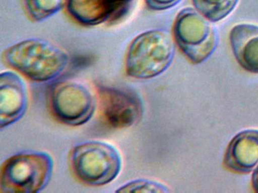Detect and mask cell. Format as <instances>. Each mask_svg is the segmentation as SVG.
I'll return each instance as SVG.
<instances>
[{
    "mask_svg": "<svg viewBox=\"0 0 258 193\" xmlns=\"http://www.w3.org/2000/svg\"><path fill=\"white\" fill-rule=\"evenodd\" d=\"M98 96L101 115L111 128L123 129L141 120L144 107L140 96L134 92L101 86L98 88Z\"/></svg>",
    "mask_w": 258,
    "mask_h": 193,
    "instance_id": "obj_7",
    "label": "cell"
},
{
    "mask_svg": "<svg viewBox=\"0 0 258 193\" xmlns=\"http://www.w3.org/2000/svg\"><path fill=\"white\" fill-rule=\"evenodd\" d=\"M67 6L72 18L82 25H99L115 19L111 0H68Z\"/></svg>",
    "mask_w": 258,
    "mask_h": 193,
    "instance_id": "obj_11",
    "label": "cell"
},
{
    "mask_svg": "<svg viewBox=\"0 0 258 193\" xmlns=\"http://www.w3.org/2000/svg\"><path fill=\"white\" fill-rule=\"evenodd\" d=\"M252 185H253V189L258 192V166L254 170L252 176Z\"/></svg>",
    "mask_w": 258,
    "mask_h": 193,
    "instance_id": "obj_17",
    "label": "cell"
},
{
    "mask_svg": "<svg viewBox=\"0 0 258 193\" xmlns=\"http://www.w3.org/2000/svg\"><path fill=\"white\" fill-rule=\"evenodd\" d=\"M28 92L23 78L15 72L0 75V127L10 126L23 118L28 107Z\"/></svg>",
    "mask_w": 258,
    "mask_h": 193,
    "instance_id": "obj_8",
    "label": "cell"
},
{
    "mask_svg": "<svg viewBox=\"0 0 258 193\" xmlns=\"http://www.w3.org/2000/svg\"><path fill=\"white\" fill-rule=\"evenodd\" d=\"M70 164L78 180L87 185L101 186L117 177L122 168V158L113 145L90 140L72 149Z\"/></svg>",
    "mask_w": 258,
    "mask_h": 193,
    "instance_id": "obj_4",
    "label": "cell"
},
{
    "mask_svg": "<svg viewBox=\"0 0 258 193\" xmlns=\"http://www.w3.org/2000/svg\"><path fill=\"white\" fill-rule=\"evenodd\" d=\"M180 2L181 0H146L147 6L155 11H164L171 9Z\"/></svg>",
    "mask_w": 258,
    "mask_h": 193,
    "instance_id": "obj_15",
    "label": "cell"
},
{
    "mask_svg": "<svg viewBox=\"0 0 258 193\" xmlns=\"http://www.w3.org/2000/svg\"><path fill=\"white\" fill-rule=\"evenodd\" d=\"M117 192H170L167 185L155 180L137 179L130 181L119 187Z\"/></svg>",
    "mask_w": 258,
    "mask_h": 193,
    "instance_id": "obj_14",
    "label": "cell"
},
{
    "mask_svg": "<svg viewBox=\"0 0 258 193\" xmlns=\"http://www.w3.org/2000/svg\"><path fill=\"white\" fill-rule=\"evenodd\" d=\"M54 117L69 126H81L94 115L96 99L91 90L79 81L63 80L54 84L49 93Z\"/></svg>",
    "mask_w": 258,
    "mask_h": 193,
    "instance_id": "obj_6",
    "label": "cell"
},
{
    "mask_svg": "<svg viewBox=\"0 0 258 193\" xmlns=\"http://www.w3.org/2000/svg\"><path fill=\"white\" fill-rule=\"evenodd\" d=\"M54 161L46 152H23L6 160L0 173V191L37 193L46 188L53 173Z\"/></svg>",
    "mask_w": 258,
    "mask_h": 193,
    "instance_id": "obj_3",
    "label": "cell"
},
{
    "mask_svg": "<svg viewBox=\"0 0 258 193\" xmlns=\"http://www.w3.org/2000/svg\"><path fill=\"white\" fill-rule=\"evenodd\" d=\"M133 0H111L115 9V19L121 16Z\"/></svg>",
    "mask_w": 258,
    "mask_h": 193,
    "instance_id": "obj_16",
    "label": "cell"
},
{
    "mask_svg": "<svg viewBox=\"0 0 258 193\" xmlns=\"http://www.w3.org/2000/svg\"><path fill=\"white\" fill-rule=\"evenodd\" d=\"M232 52L238 63L248 72L258 73V26L241 24L229 34Z\"/></svg>",
    "mask_w": 258,
    "mask_h": 193,
    "instance_id": "obj_10",
    "label": "cell"
},
{
    "mask_svg": "<svg viewBox=\"0 0 258 193\" xmlns=\"http://www.w3.org/2000/svg\"><path fill=\"white\" fill-rule=\"evenodd\" d=\"M6 64L32 81H51L64 72L69 56L63 48L46 39H25L3 52Z\"/></svg>",
    "mask_w": 258,
    "mask_h": 193,
    "instance_id": "obj_1",
    "label": "cell"
},
{
    "mask_svg": "<svg viewBox=\"0 0 258 193\" xmlns=\"http://www.w3.org/2000/svg\"><path fill=\"white\" fill-rule=\"evenodd\" d=\"M173 36L181 51L194 63L206 60L218 45V35L211 21L191 8L178 14Z\"/></svg>",
    "mask_w": 258,
    "mask_h": 193,
    "instance_id": "obj_5",
    "label": "cell"
},
{
    "mask_svg": "<svg viewBox=\"0 0 258 193\" xmlns=\"http://www.w3.org/2000/svg\"><path fill=\"white\" fill-rule=\"evenodd\" d=\"M175 43L162 30L144 32L133 40L125 59V70L131 78L149 79L163 73L173 62Z\"/></svg>",
    "mask_w": 258,
    "mask_h": 193,
    "instance_id": "obj_2",
    "label": "cell"
},
{
    "mask_svg": "<svg viewBox=\"0 0 258 193\" xmlns=\"http://www.w3.org/2000/svg\"><path fill=\"white\" fill-rule=\"evenodd\" d=\"M25 9L31 19L43 21L58 13L68 0H24Z\"/></svg>",
    "mask_w": 258,
    "mask_h": 193,
    "instance_id": "obj_13",
    "label": "cell"
},
{
    "mask_svg": "<svg viewBox=\"0 0 258 193\" xmlns=\"http://www.w3.org/2000/svg\"><path fill=\"white\" fill-rule=\"evenodd\" d=\"M239 0H192L196 10L211 22H218L229 16Z\"/></svg>",
    "mask_w": 258,
    "mask_h": 193,
    "instance_id": "obj_12",
    "label": "cell"
},
{
    "mask_svg": "<svg viewBox=\"0 0 258 193\" xmlns=\"http://www.w3.org/2000/svg\"><path fill=\"white\" fill-rule=\"evenodd\" d=\"M224 164L238 173H250L257 167L258 130H245L235 136L226 149Z\"/></svg>",
    "mask_w": 258,
    "mask_h": 193,
    "instance_id": "obj_9",
    "label": "cell"
}]
</instances>
